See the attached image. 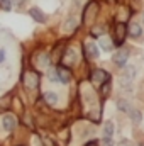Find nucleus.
<instances>
[{
	"label": "nucleus",
	"mask_w": 144,
	"mask_h": 146,
	"mask_svg": "<svg viewBox=\"0 0 144 146\" xmlns=\"http://www.w3.org/2000/svg\"><path fill=\"white\" fill-rule=\"evenodd\" d=\"M85 146H98V143H97V141H88Z\"/></svg>",
	"instance_id": "21"
},
{
	"label": "nucleus",
	"mask_w": 144,
	"mask_h": 146,
	"mask_svg": "<svg viewBox=\"0 0 144 146\" xmlns=\"http://www.w3.org/2000/svg\"><path fill=\"white\" fill-rule=\"evenodd\" d=\"M56 76H58V80H59V82H63V83H68V82H70V78H71L70 72H68L66 68H63V66H59V68L56 70Z\"/></svg>",
	"instance_id": "4"
},
{
	"label": "nucleus",
	"mask_w": 144,
	"mask_h": 146,
	"mask_svg": "<svg viewBox=\"0 0 144 146\" xmlns=\"http://www.w3.org/2000/svg\"><path fill=\"white\" fill-rule=\"evenodd\" d=\"M132 119L134 121H141V114L139 112H132Z\"/></svg>",
	"instance_id": "19"
},
{
	"label": "nucleus",
	"mask_w": 144,
	"mask_h": 146,
	"mask_svg": "<svg viewBox=\"0 0 144 146\" xmlns=\"http://www.w3.org/2000/svg\"><path fill=\"white\" fill-rule=\"evenodd\" d=\"M44 100H46V104L54 106V104H56V100H58V95H56V94H53V92H48V94H44Z\"/></svg>",
	"instance_id": "12"
},
{
	"label": "nucleus",
	"mask_w": 144,
	"mask_h": 146,
	"mask_svg": "<svg viewBox=\"0 0 144 146\" xmlns=\"http://www.w3.org/2000/svg\"><path fill=\"white\" fill-rule=\"evenodd\" d=\"M85 51H87V56L88 58H98V48H97V44H93V42H87V46H85Z\"/></svg>",
	"instance_id": "5"
},
{
	"label": "nucleus",
	"mask_w": 144,
	"mask_h": 146,
	"mask_svg": "<svg viewBox=\"0 0 144 146\" xmlns=\"http://www.w3.org/2000/svg\"><path fill=\"white\" fill-rule=\"evenodd\" d=\"M26 85H27L29 88H36L37 87V76L34 73H27V75H26Z\"/></svg>",
	"instance_id": "9"
},
{
	"label": "nucleus",
	"mask_w": 144,
	"mask_h": 146,
	"mask_svg": "<svg viewBox=\"0 0 144 146\" xmlns=\"http://www.w3.org/2000/svg\"><path fill=\"white\" fill-rule=\"evenodd\" d=\"M127 54H129V53H127V49H119V51L114 54V58H112V60H114V63H115V65L122 66V65H126V61H127Z\"/></svg>",
	"instance_id": "1"
},
{
	"label": "nucleus",
	"mask_w": 144,
	"mask_h": 146,
	"mask_svg": "<svg viewBox=\"0 0 144 146\" xmlns=\"http://www.w3.org/2000/svg\"><path fill=\"white\" fill-rule=\"evenodd\" d=\"M100 46L105 49V51H110L112 48H114V44H112V41L108 39V37H105V36H102L100 37Z\"/></svg>",
	"instance_id": "13"
},
{
	"label": "nucleus",
	"mask_w": 144,
	"mask_h": 146,
	"mask_svg": "<svg viewBox=\"0 0 144 146\" xmlns=\"http://www.w3.org/2000/svg\"><path fill=\"white\" fill-rule=\"evenodd\" d=\"M108 90H110V87H108V83H105V85H104V88H102V95H107Z\"/></svg>",
	"instance_id": "18"
},
{
	"label": "nucleus",
	"mask_w": 144,
	"mask_h": 146,
	"mask_svg": "<svg viewBox=\"0 0 144 146\" xmlns=\"http://www.w3.org/2000/svg\"><path fill=\"white\" fill-rule=\"evenodd\" d=\"M65 63L68 65V66H71L76 63V53L73 51V49H68L66 51V54H65Z\"/></svg>",
	"instance_id": "8"
},
{
	"label": "nucleus",
	"mask_w": 144,
	"mask_h": 146,
	"mask_svg": "<svg viewBox=\"0 0 144 146\" xmlns=\"http://www.w3.org/2000/svg\"><path fill=\"white\" fill-rule=\"evenodd\" d=\"M141 33H143V31H141V26H139V24H131V27H129V34H131V36L139 37Z\"/></svg>",
	"instance_id": "11"
},
{
	"label": "nucleus",
	"mask_w": 144,
	"mask_h": 146,
	"mask_svg": "<svg viewBox=\"0 0 144 146\" xmlns=\"http://www.w3.org/2000/svg\"><path fill=\"white\" fill-rule=\"evenodd\" d=\"M75 27H76V21H75V19H70V21L65 24V31H73Z\"/></svg>",
	"instance_id": "14"
},
{
	"label": "nucleus",
	"mask_w": 144,
	"mask_h": 146,
	"mask_svg": "<svg viewBox=\"0 0 144 146\" xmlns=\"http://www.w3.org/2000/svg\"><path fill=\"white\" fill-rule=\"evenodd\" d=\"M110 76H108L107 72H104V70H95L93 75H92V80H93V83H102V82H105L108 80Z\"/></svg>",
	"instance_id": "2"
},
{
	"label": "nucleus",
	"mask_w": 144,
	"mask_h": 146,
	"mask_svg": "<svg viewBox=\"0 0 144 146\" xmlns=\"http://www.w3.org/2000/svg\"><path fill=\"white\" fill-rule=\"evenodd\" d=\"M105 143H104V146H112V141H110V138H107V139H104Z\"/></svg>",
	"instance_id": "22"
},
{
	"label": "nucleus",
	"mask_w": 144,
	"mask_h": 146,
	"mask_svg": "<svg viewBox=\"0 0 144 146\" xmlns=\"http://www.w3.org/2000/svg\"><path fill=\"white\" fill-rule=\"evenodd\" d=\"M2 126H3V129H7V131H12V129L15 127V119H14L10 114H7V115L2 119Z\"/></svg>",
	"instance_id": "6"
},
{
	"label": "nucleus",
	"mask_w": 144,
	"mask_h": 146,
	"mask_svg": "<svg viewBox=\"0 0 144 146\" xmlns=\"http://www.w3.org/2000/svg\"><path fill=\"white\" fill-rule=\"evenodd\" d=\"M95 14H97V3H90L83 17H85V21L88 22V21H92V15H95Z\"/></svg>",
	"instance_id": "10"
},
{
	"label": "nucleus",
	"mask_w": 144,
	"mask_h": 146,
	"mask_svg": "<svg viewBox=\"0 0 144 146\" xmlns=\"http://www.w3.org/2000/svg\"><path fill=\"white\" fill-rule=\"evenodd\" d=\"M29 14H31V17H32L34 21H37V22H44V21H46L44 14H42V12H41V10L37 9V7H34V9H31V12H29Z\"/></svg>",
	"instance_id": "7"
},
{
	"label": "nucleus",
	"mask_w": 144,
	"mask_h": 146,
	"mask_svg": "<svg viewBox=\"0 0 144 146\" xmlns=\"http://www.w3.org/2000/svg\"><path fill=\"white\" fill-rule=\"evenodd\" d=\"M37 65H39L41 68H44V66H48V65H49V58H48L46 54H41V61H39Z\"/></svg>",
	"instance_id": "15"
},
{
	"label": "nucleus",
	"mask_w": 144,
	"mask_h": 146,
	"mask_svg": "<svg viewBox=\"0 0 144 146\" xmlns=\"http://www.w3.org/2000/svg\"><path fill=\"white\" fill-rule=\"evenodd\" d=\"M0 7L5 9V10H10L12 9V0H0Z\"/></svg>",
	"instance_id": "16"
},
{
	"label": "nucleus",
	"mask_w": 144,
	"mask_h": 146,
	"mask_svg": "<svg viewBox=\"0 0 144 146\" xmlns=\"http://www.w3.org/2000/svg\"><path fill=\"white\" fill-rule=\"evenodd\" d=\"M3 60H5V51L0 49V63H3Z\"/></svg>",
	"instance_id": "20"
},
{
	"label": "nucleus",
	"mask_w": 144,
	"mask_h": 146,
	"mask_svg": "<svg viewBox=\"0 0 144 146\" xmlns=\"http://www.w3.org/2000/svg\"><path fill=\"white\" fill-rule=\"evenodd\" d=\"M126 33H127V29H126L124 24H119V26L115 27V42H117V44H122V41H124V37H126Z\"/></svg>",
	"instance_id": "3"
},
{
	"label": "nucleus",
	"mask_w": 144,
	"mask_h": 146,
	"mask_svg": "<svg viewBox=\"0 0 144 146\" xmlns=\"http://www.w3.org/2000/svg\"><path fill=\"white\" fill-rule=\"evenodd\" d=\"M112 133H114V126H112V122H108V124H105V134L110 136Z\"/></svg>",
	"instance_id": "17"
}]
</instances>
